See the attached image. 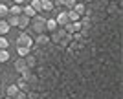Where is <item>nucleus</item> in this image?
I'll use <instances>...</instances> for the list:
<instances>
[{
  "mask_svg": "<svg viewBox=\"0 0 123 99\" xmlns=\"http://www.w3.org/2000/svg\"><path fill=\"white\" fill-rule=\"evenodd\" d=\"M50 44V37L46 35V33H41V35H35V39H33V46L35 48H44Z\"/></svg>",
  "mask_w": 123,
  "mask_h": 99,
  "instance_id": "7ed1b4c3",
  "label": "nucleus"
},
{
  "mask_svg": "<svg viewBox=\"0 0 123 99\" xmlns=\"http://www.w3.org/2000/svg\"><path fill=\"white\" fill-rule=\"evenodd\" d=\"M26 2H28V4H30V2H31V0H26Z\"/></svg>",
  "mask_w": 123,
  "mask_h": 99,
  "instance_id": "bb28decb",
  "label": "nucleus"
},
{
  "mask_svg": "<svg viewBox=\"0 0 123 99\" xmlns=\"http://www.w3.org/2000/svg\"><path fill=\"white\" fill-rule=\"evenodd\" d=\"M22 15H24V17H28V18H33V17H35L37 13L33 11V7H31L30 4H26V6H22Z\"/></svg>",
  "mask_w": 123,
  "mask_h": 99,
  "instance_id": "0eeeda50",
  "label": "nucleus"
},
{
  "mask_svg": "<svg viewBox=\"0 0 123 99\" xmlns=\"http://www.w3.org/2000/svg\"><path fill=\"white\" fill-rule=\"evenodd\" d=\"M9 61V50H0V63H7Z\"/></svg>",
  "mask_w": 123,
  "mask_h": 99,
  "instance_id": "aec40b11",
  "label": "nucleus"
},
{
  "mask_svg": "<svg viewBox=\"0 0 123 99\" xmlns=\"http://www.w3.org/2000/svg\"><path fill=\"white\" fill-rule=\"evenodd\" d=\"M64 2L66 0H53V4H59V6H64Z\"/></svg>",
  "mask_w": 123,
  "mask_h": 99,
  "instance_id": "a878e982",
  "label": "nucleus"
},
{
  "mask_svg": "<svg viewBox=\"0 0 123 99\" xmlns=\"http://www.w3.org/2000/svg\"><path fill=\"white\" fill-rule=\"evenodd\" d=\"M41 4H42V11H53V7H55V4L51 0H41Z\"/></svg>",
  "mask_w": 123,
  "mask_h": 99,
  "instance_id": "4468645a",
  "label": "nucleus"
},
{
  "mask_svg": "<svg viewBox=\"0 0 123 99\" xmlns=\"http://www.w3.org/2000/svg\"><path fill=\"white\" fill-rule=\"evenodd\" d=\"M13 4H17V6H24V4H26V0H13Z\"/></svg>",
  "mask_w": 123,
  "mask_h": 99,
  "instance_id": "393cba45",
  "label": "nucleus"
},
{
  "mask_svg": "<svg viewBox=\"0 0 123 99\" xmlns=\"http://www.w3.org/2000/svg\"><path fill=\"white\" fill-rule=\"evenodd\" d=\"M28 26H30V18H28V17H24V15H20V17H18V24H17V28L26 29Z\"/></svg>",
  "mask_w": 123,
  "mask_h": 99,
  "instance_id": "9b49d317",
  "label": "nucleus"
},
{
  "mask_svg": "<svg viewBox=\"0 0 123 99\" xmlns=\"http://www.w3.org/2000/svg\"><path fill=\"white\" fill-rule=\"evenodd\" d=\"M66 15H68V20H70V22H79V20H81V17L77 15V13H75L74 9L66 11Z\"/></svg>",
  "mask_w": 123,
  "mask_h": 99,
  "instance_id": "dca6fc26",
  "label": "nucleus"
},
{
  "mask_svg": "<svg viewBox=\"0 0 123 99\" xmlns=\"http://www.w3.org/2000/svg\"><path fill=\"white\" fill-rule=\"evenodd\" d=\"M17 88L20 90V92H26V94H28V92H30V86L31 84L28 83V81H26V79H22V77H18V81H17Z\"/></svg>",
  "mask_w": 123,
  "mask_h": 99,
  "instance_id": "423d86ee",
  "label": "nucleus"
},
{
  "mask_svg": "<svg viewBox=\"0 0 123 99\" xmlns=\"http://www.w3.org/2000/svg\"><path fill=\"white\" fill-rule=\"evenodd\" d=\"M77 4V0H66L64 2V7H66V11H70V9H74V6Z\"/></svg>",
  "mask_w": 123,
  "mask_h": 99,
  "instance_id": "5701e85b",
  "label": "nucleus"
},
{
  "mask_svg": "<svg viewBox=\"0 0 123 99\" xmlns=\"http://www.w3.org/2000/svg\"><path fill=\"white\" fill-rule=\"evenodd\" d=\"M30 52H31L30 48H22V46H18V48H17V53H18V57H22V59H24V57H28V55H30Z\"/></svg>",
  "mask_w": 123,
  "mask_h": 99,
  "instance_id": "6ab92c4d",
  "label": "nucleus"
},
{
  "mask_svg": "<svg viewBox=\"0 0 123 99\" xmlns=\"http://www.w3.org/2000/svg\"><path fill=\"white\" fill-rule=\"evenodd\" d=\"M7 15H9V7L6 4H0V17H2V20H4Z\"/></svg>",
  "mask_w": 123,
  "mask_h": 99,
  "instance_id": "412c9836",
  "label": "nucleus"
},
{
  "mask_svg": "<svg viewBox=\"0 0 123 99\" xmlns=\"http://www.w3.org/2000/svg\"><path fill=\"white\" fill-rule=\"evenodd\" d=\"M55 22H57V26H66V24H70V20H68V15H66V11H61L59 15H57V18H55Z\"/></svg>",
  "mask_w": 123,
  "mask_h": 99,
  "instance_id": "39448f33",
  "label": "nucleus"
},
{
  "mask_svg": "<svg viewBox=\"0 0 123 99\" xmlns=\"http://www.w3.org/2000/svg\"><path fill=\"white\" fill-rule=\"evenodd\" d=\"M9 15H17V17H18V15H22V6L13 4V6L9 7Z\"/></svg>",
  "mask_w": 123,
  "mask_h": 99,
  "instance_id": "f3484780",
  "label": "nucleus"
},
{
  "mask_svg": "<svg viewBox=\"0 0 123 99\" xmlns=\"http://www.w3.org/2000/svg\"><path fill=\"white\" fill-rule=\"evenodd\" d=\"M24 61H26V64H28V68H33L37 64V57H33V55H28V57H24Z\"/></svg>",
  "mask_w": 123,
  "mask_h": 99,
  "instance_id": "a211bd4d",
  "label": "nucleus"
},
{
  "mask_svg": "<svg viewBox=\"0 0 123 99\" xmlns=\"http://www.w3.org/2000/svg\"><path fill=\"white\" fill-rule=\"evenodd\" d=\"M7 46H9V41L6 37H0V50H7Z\"/></svg>",
  "mask_w": 123,
  "mask_h": 99,
  "instance_id": "4be33fe9",
  "label": "nucleus"
},
{
  "mask_svg": "<svg viewBox=\"0 0 123 99\" xmlns=\"http://www.w3.org/2000/svg\"><path fill=\"white\" fill-rule=\"evenodd\" d=\"M57 22H55V18H46V31H57Z\"/></svg>",
  "mask_w": 123,
  "mask_h": 99,
  "instance_id": "9d476101",
  "label": "nucleus"
},
{
  "mask_svg": "<svg viewBox=\"0 0 123 99\" xmlns=\"http://www.w3.org/2000/svg\"><path fill=\"white\" fill-rule=\"evenodd\" d=\"M4 99H11V97H4Z\"/></svg>",
  "mask_w": 123,
  "mask_h": 99,
  "instance_id": "cd10ccee",
  "label": "nucleus"
},
{
  "mask_svg": "<svg viewBox=\"0 0 123 99\" xmlns=\"http://www.w3.org/2000/svg\"><path fill=\"white\" fill-rule=\"evenodd\" d=\"M15 99H28V94H26V92H18V94L15 95Z\"/></svg>",
  "mask_w": 123,
  "mask_h": 99,
  "instance_id": "b1692460",
  "label": "nucleus"
},
{
  "mask_svg": "<svg viewBox=\"0 0 123 99\" xmlns=\"http://www.w3.org/2000/svg\"><path fill=\"white\" fill-rule=\"evenodd\" d=\"M74 11H75L79 17H83V15H85V11H86V7H85V4H83V2H77V4L74 6Z\"/></svg>",
  "mask_w": 123,
  "mask_h": 99,
  "instance_id": "ddd939ff",
  "label": "nucleus"
},
{
  "mask_svg": "<svg viewBox=\"0 0 123 99\" xmlns=\"http://www.w3.org/2000/svg\"><path fill=\"white\" fill-rule=\"evenodd\" d=\"M30 6L33 7V11H35L37 15H39V13L42 11V4H41V0H31V2H30Z\"/></svg>",
  "mask_w": 123,
  "mask_h": 99,
  "instance_id": "2eb2a0df",
  "label": "nucleus"
},
{
  "mask_svg": "<svg viewBox=\"0 0 123 99\" xmlns=\"http://www.w3.org/2000/svg\"><path fill=\"white\" fill-rule=\"evenodd\" d=\"M15 44H17V48L22 46V48H30L31 50V46H33V37H31L30 33H20V35L17 37Z\"/></svg>",
  "mask_w": 123,
  "mask_h": 99,
  "instance_id": "f03ea898",
  "label": "nucleus"
},
{
  "mask_svg": "<svg viewBox=\"0 0 123 99\" xmlns=\"http://www.w3.org/2000/svg\"><path fill=\"white\" fill-rule=\"evenodd\" d=\"M30 26H31V31H35L37 35L46 33V17L35 15L33 18H30Z\"/></svg>",
  "mask_w": 123,
  "mask_h": 99,
  "instance_id": "f257e3e1",
  "label": "nucleus"
},
{
  "mask_svg": "<svg viewBox=\"0 0 123 99\" xmlns=\"http://www.w3.org/2000/svg\"><path fill=\"white\" fill-rule=\"evenodd\" d=\"M18 17H20V15H18ZM18 17H17V15H7L4 20L7 22V26H9V28H15L17 24H18Z\"/></svg>",
  "mask_w": 123,
  "mask_h": 99,
  "instance_id": "1a4fd4ad",
  "label": "nucleus"
},
{
  "mask_svg": "<svg viewBox=\"0 0 123 99\" xmlns=\"http://www.w3.org/2000/svg\"><path fill=\"white\" fill-rule=\"evenodd\" d=\"M15 70L20 73V75H22V73H26V72H30V68H28V64H26V61L22 57H18L15 61Z\"/></svg>",
  "mask_w": 123,
  "mask_h": 99,
  "instance_id": "20e7f679",
  "label": "nucleus"
},
{
  "mask_svg": "<svg viewBox=\"0 0 123 99\" xmlns=\"http://www.w3.org/2000/svg\"><path fill=\"white\" fill-rule=\"evenodd\" d=\"M9 29H11V28L7 26V22L0 18V37H6L7 33H9Z\"/></svg>",
  "mask_w": 123,
  "mask_h": 99,
  "instance_id": "f8f14e48",
  "label": "nucleus"
},
{
  "mask_svg": "<svg viewBox=\"0 0 123 99\" xmlns=\"http://www.w3.org/2000/svg\"><path fill=\"white\" fill-rule=\"evenodd\" d=\"M6 92H7V95H6V97H11V99H15V95L18 94L20 90L17 88V84L13 83V84H9V86H7V90H6Z\"/></svg>",
  "mask_w": 123,
  "mask_h": 99,
  "instance_id": "6e6552de",
  "label": "nucleus"
}]
</instances>
